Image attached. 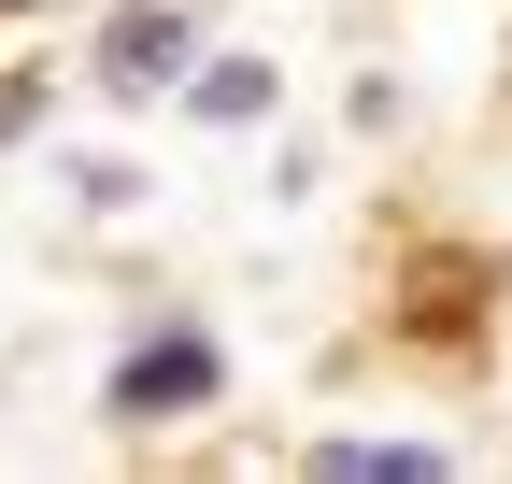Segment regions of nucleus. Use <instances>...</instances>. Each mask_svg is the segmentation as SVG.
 <instances>
[{"mask_svg": "<svg viewBox=\"0 0 512 484\" xmlns=\"http://www.w3.org/2000/svg\"><path fill=\"white\" fill-rule=\"evenodd\" d=\"M0 15H29V0H0Z\"/></svg>", "mask_w": 512, "mask_h": 484, "instance_id": "423d86ee", "label": "nucleus"}, {"mask_svg": "<svg viewBox=\"0 0 512 484\" xmlns=\"http://www.w3.org/2000/svg\"><path fill=\"white\" fill-rule=\"evenodd\" d=\"M29 114H43V86L15 72V86H0V143H29Z\"/></svg>", "mask_w": 512, "mask_h": 484, "instance_id": "39448f33", "label": "nucleus"}, {"mask_svg": "<svg viewBox=\"0 0 512 484\" xmlns=\"http://www.w3.org/2000/svg\"><path fill=\"white\" fill-rule=\"evenodd\" d=\"M313 470H328V484H427L441 442H313Z\"/></svg>", "mask_w": 512, "mask_h": 484, "instance_id": "20e7f679", "label": "nucleus"}, {"mask_svg": "<svg viewBox=\"0 0 512 484\" xmlns=\"http://www.w3.org/2000/svg\"><path fill=\"white\" fill-rule=\"evenodd\" d=\"M271 114V57H200L185 72V129H256Z\"/></svg>", "mask_w": 512, "mask_h": 484, "instance_id": "7ed1b4c3", "label": "nucleus"}, {"mask_svg": "<svg viewBox=\"0 0 512 484\" xmlns=\"http://www.w3.org/2000/svg\"><path fill=\"white\" fill-rule=\"evenodd\" d=\"M214 385H228L214 328H143V342H128V371H114V413H200Z\"/></svg>", "mask_w": 512, "mask_h": 484, "instance_id": "f03ea898", "label": "nucleus"}, {"mask_svg": "<svg viewBox=\"0 0 512 484\" xmlns=\"http://www.w3.org/2000/svg\"><path fill=\"white\" fill-rule=\"evenodd\" d=\"M185 72H200V15H171V0H128V15L100 29V86L114 100H157Z\"/></svg>", "mask_w": 512, "mask_h": 484, "instance_id": "f257e3e1", "label": "nucleus"}]
</instances>
